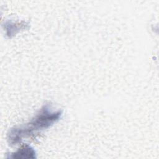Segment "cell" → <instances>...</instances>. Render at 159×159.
<instances>
[{"instance_id": "cell-2", "label": "cell", "mask_w": 159, "mask_h": 159, "mask_svg": "<svg viewBox=\"0 0 159 159\" xmlns=\"http://www.w3.org/2000/svg\"><path fill=\"white\" fill-rule=\"evenodd\" d=\"M35 150L28 145L22 146L16 152L9 156V158H35Z\"/></svg>"}, {"instance_id": "cell-1", "label": "cell", "mask_w": 159, "mask_h": 159, "mask_svg": "<svg viewBox=\"0 0 159 159\" xmlns=\"http://www.w3.org/2000/svg\"><path fill=\"white\" fill-rule=\"evenodd\" d=\"M61 115V112H52L48 105L44 106L34 119L27 125L11 129L8 134L9 143L16 145L19 142L22 138L30 135L34 131L46 129L57 122Z\"/></svg>"}]
</instances>
